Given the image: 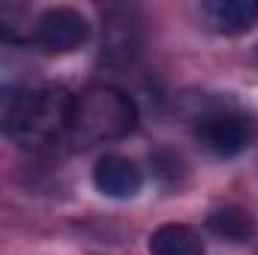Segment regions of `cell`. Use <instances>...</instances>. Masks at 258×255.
Listing matches in <instances>:
<instances>
[{
    "label": "cell",
    "instance_id": "cell-1",
    "mask_svg": "<svg viewBox=\"0 0 258 255\" xmlns=\"http://www.w3.org/2000/svg\"><path fill=\"white\" fill-rule=\"evenodd\" d=\"M75 96L57 84H33L9 111L6 135L24 150H42L57 144L69 132Z\"/></svg>",
    "mask_w": 258,
    "mask_h": 255
},
{
    "label": "cell",
    "instance_id": "cell-2",
    "mask_svg": "<svg viewBox=\"0 0 258 255\" xmlns=\"http://www.w3.org/2000/svg\"><path fill=\"white\" fill-rule=\"evenodd\" d=\"M135 120H138L135 102L123 90L96 84V87L84 90L81 96H75L66 141L75 150H90V147H99V144H108V141L129 135L135 129Z\"/></svg>",
    "mask_w": 258,
    "mask_h": 255
},
{
    "label": "cell",
    "instance_id": "cell-3",
    "mask_svg": "<svg viewBox=\"0 0 258 255\" xmlns=\"http://www.w3.org/2000/svg\"><path fill=\"white\" fill-rule=\"evenodd\" d=\"M195 135H198L204 150H210L213 156L231 159V156H240L243 150H249L255 144L258 126L252 114H246V111L216 108V111H207L198 117Z\"/></svg>",
    "mask_w": 258,
    "mask_h": 255
},
{
    "label": "cell",
    "instance_id": "cell-4",
    "mask_svg": "<svg viewBox=\"0 0 258 255\" xmlns=\"http://www.w3.org/2000/svg\"><path fill=\"white\" fill-rule=\"evenodd\" d=\"M30 75H33V63L24 45L9 30L0 27V129L6 126V117L15 108V102L33 87Z\"/></svg>",
    "mask_w": 258,
    "mask_h": 255
},
{
    "label": "cell",
    "instance_id": "cell-5",
    "mask_svg": "<svg viewBox=\"0 0 258 255\" xmlns=\"http://www.w3.org/2000/svg\"><path fill=\"white\" fill-rule=\"evenodd\" d=\"M90 36V27H87V18L72 9V6H51L39 15L36 27H33V39L39 48L51 51V54H66V51H75L87 42Z\"/></svg>",
    "mask_w": 258,
    "mask_h": 255
},
{
    "label": "cell",
    "instance_id": "cell-6",
    "mask_svg": "<svg viewBox=\"0 0 258 255\" xmlns=\"http://www.w3.org/2000/svg\"><path fill=\"white\" fill-rule=\"evenodd\" d=\"M93 186L108 198H132L141 189V168L120 153H105L93 168Z\"/></svg>",
    "mask_w": 258,
    "mask_h": 255
},
{
    "label": "cell",
    "instance_id": "cell-7",
    "mask_svg": "<svg viewBox=\"0 0 258 255\" xmlns=\"http://www.w3.org/2000/svg\"><path fill=\"white\" fill-rule=\"evenodd\" d=\"M204 18L216 33L240 36L258 24V0H207Z\"/></svg>",
    "mask_w": 258,
    "mask_h": 255
},
{
    "label": "cell",
    "instance_id": "cell-8",
    "mask_svg": "<svg viewBox=\"0 0 258 255\" xmlns=\"http://www.w3.org/2000/svg\"><path fill=\"white\" fill-rule=\"evenodd\" d=\"M147 249L150 255H204V240L192 225L168 222L150 234Z\"/></svg>",
    "mask_w": 258,
    "mask_h": 255
},
{
    "label": "cell",
    "instance_id": "cell-9",
    "mask_svg": "<svg viewBox=\"0 0 258 255\" xmlns=\"http://www.w3.org/2000/svg\"><path fill=\"white\" fill-rule=\"evenodd\" d=\"M207 228L228 240V243H246L255 237V219L243 210V207H234V204H225V207H216L210 216H207Z\"/></svg>",
    "mask_w": 258,
    "mask_h": 255
}]
</instances>
